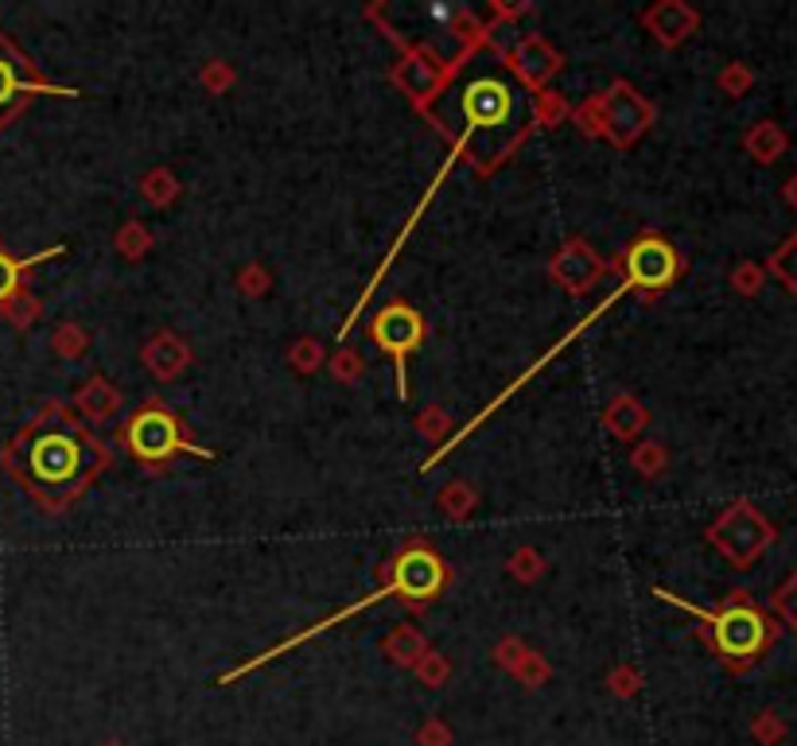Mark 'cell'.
I'll use <instances>...</instances> for the list:
<instances>
[{"instance_id":"1","label":"cell","mask_w":797,"mask_h":746,"mask_svg":"<svg viewBox=\"0 0 797 746\" xmlns=\"http://www.w3.org/2000/svg\"><path fill=\"white\" fill-rule=\"evenodd\" d=\"M685 611H693L696 619H704L712 626V642H716L720 657H727L732 665H747V661H758L766 653V645L774 642V626L755 603L735 595L727 607L720 611H701V607L677 603Z\"/></svg>"},{"instance_id":"2","label":"cell","mask_w":797,"mask_h":746,"mask_svg":"<svg viewBox=\"0 0 797 746\" xmlns=\"http://www.w3.org/2000/svg\"><path fill=\"white\" fill-rule=\"evenodd\" d=\"M28 475L40 486H66L82 475V444L71 432H40L28 444Z\"/></svg>"},{"instance_id":"3","label":"cell","mask_w":797,"mask_h":746,"mask_svg":"<svg viewBox=\"0 0 797 746\" xmlns=\"http://www.w3.org/2000/svg\"><path fill=\"white\" fill-rule=\"evenodd\" d=\"M128 444H133V452L141 455L144 463H164L176 452H195L203 455V459H210V452L187 444V439L179 436V424L172 421L168 413H159V408H148V413L136 416L133 428H128Z\"/></svg>"},{"instance_id":"4","label":"cell","mask_w":797,"mask_h":746,"mask_svg":"<svg viewBox=\"0 0 797 746\" xmlns=\"http://www.w3.org/2000/svg\"><path fill=\"white\" fill-rule=\"evenodd\" d=\"M421 339H424V319L416 315L413 308H405V303H393V308H385L382 315L374 319V342L385 350V354H393V362H397V390H401V397L408 393L405 362H408V354L421 346Z\"/></svg>"},{"instance_id":"5","label":"cell","mask_w":797,"mask_h":746,"mask_svg":"<svg viewBox=\"0 0 797 746\" xmlns=\"http://www.w3.org/2000/svg\"><path fill=\"white\" fill-rule=\"evenodd\" d=\"M463 117L475 128H503L514 117V90L495 74H483L463 90Z\"/></svg>"},{"instance_id":"6","label":"cell","mask_w":797,"mask_h":746,"mask_svg":"<svg viewBox=\"0 0 797 746\" xmlns=\"http://www.w3.org/2000/svg\"><path fill=\"white\" fill-rule=\"evenodd\" d=\"M716 540L735 564H751V560L774 540V529L766 525L763 514H755L751 506H739L727 514V521H720Z\"/></svg>"},{"instance_id":"7","label":"cell","mask_w":797,"mask_h":746,"mask_svg":"<svg viewBox=\"0 0 797 746\" xmlns=\"http://www.w3.org/2000/svg\"><path fill=\"white\" fill-rule=\"evenodd\" d=\"M681 261L677 253H673L670 241L662 238H642L630 246L627 253V277L630 284H642V288H665L673 284V277H677Z\"/></svg>"},{"instance_id":"8","label":"cell","mask_w":797,"mask_h":746,"mask_svg":"<svg viewBox=\"0 0 797 746\" xmlns=\"http://www.w3.org/2000/svg\"><path fill=\"white\" fill-rule=\"evenodd\" d=\"M447 572L439 564V556L428 552V548H413L397 560V572H393V583H397L401 595L408 599H428L444 588Z\"/></svg>"},{"instance_id":"9","label":"cell","mask_w":797,"mask_h":746,"mask_svg":"<svg viewBox=\"0 0 797 746\" xmlns=\"http://www.w3.org/2000/svg\"><path fill=\"white\" fill-rule=\"evenodd\" d=\"M786 133H782L778 125H774V121H763V125L755 128V133L747 136V148L755 152L758 159H763V164H770V159H778L782 152H786Z\"/></svg>"},{"instance_id":"10","label":"cell","mask_w":797,"mask_h":746,"mask_svg":"<svg viewBox=\"0 0 797 746\" xmlns=\"http://www.w3.org/2000/svg\"><path fill=\"white\" fill-rule=\"evenodd\" d=\"M28 90V82L20 79V66L0 51V117L20 102V94Z\"/></svg>"},{"instance_id":"11","label":"cell","mask_w":797,"mask_h":746,"mask_svg":"<svg viewBox=\"0 0 797 746\" xmlns=\"http://www.w3.org/2000/svg\"><path fill=\"white\" fill-rule=\"evenodd\" d=\"M770 272L782 280V288L797 292V234H794V238H786L778 249H774V257H770Z\"/></svg>"},{"instance_id":"12","label":"cell","mask_w":797,"mask_h":746,"mask_svg":"<svg viewBox=\"0 0 797 746\" xmlns=\"http://www.w3.org/2000/svg\"><path fill=\"white\" fill-rule=\"evenodd\" d=\"M55 253H63V249H43V253L28 257V261H12V257L0 253V300H4V296H12V288H17V280H20V272H24L28 265L43 261V257H55Z\"/></svg>"},{"instance_id":"13","label":"cell","mask_w":797,"mask_h":746,"mask_svg":"<svg viewBox=\"0 0 797 746\" xmlns=\"http://www.w3.org/2000/svg\"><path fill=\"white\" fill-rule=\"evenodd\" d=\"M774 607H778V614L789 622V626L797 630V576H789L786 583H782L778 591H774Z\"/></svg>"},{"instance_id":"14","label":"cell","mask_w":797,"mask_h":746,"mask_svg":"<svg viewBox=\"0 0 797 746\" xmlns=\"http://www.w3.org/2000/svg\"><path fill=\"white\" fill-rule=\"evenodd\" d=\"M735 284H739L743 292H758V269H743V272H735Z\"/></svg>"},{"instance_id":"15","label":"cell","mask_w":797,"mask_h":746,"mask_svg":"<svg viewBox=\"0 0 797 746\" xmlns=\"http://www.w3.org/2000/svg\"><path fill=\"white\" fill-rule=\"evenodd\" d=\"M428 17L439 20V24H447V20H452V9H447V4H428Z\"/></svg>"},{"instance_id":"16","label":"cell","mask_w":797,"mask_h":746,"mask_svg":"<svg viewBox=\"0 0 797 746\" xmlns=\"http://www.w3.org/2000/svg\"><path fill=\"white\" fill-rule=\"evenodd\" d=\"M786 199L797 207V175H794V179H789V187H786Z\"/></svg>"}]
</instances>
